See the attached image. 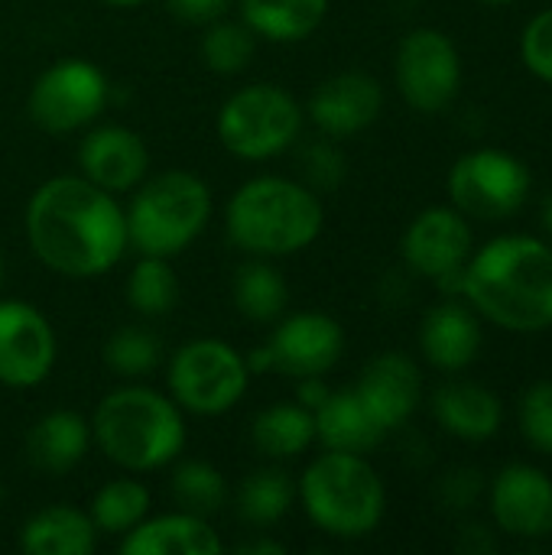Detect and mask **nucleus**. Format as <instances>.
<instances>
[{"mask_svg": "<svg viewBox=\"0 0 552 555\" xmlns=\"http://www.w3.org/2000/svg\"><path fill=\"white\" fill-rule=\"evenodd\" d=\"M98 527L88 511L72 504H52L36 511L20 530V550L26 555H91L98 550Z\"/></svg>", "mask_w": 552, "mask_h": 555, "instance_id": "obj_24", "label": "nucleus"}, {"mask_svg": "<svg viewBox=\"0 0 552 555\" xmlns=\"http://www.w3.org/2000/svg\"><path fill=\"white\" fill-rule=\"evenodd\" d=\"M3 276H7V267H3V257H0V286H3Z\"/></svg>", "mask_w": 552, "mask_h": 555, "instance_id": "obj_44", "label": "nucleus"}, {"mask_svg": "<svg viewBox=\"0 0 552 555\" xmlns=\"http://www.w3.org/2000/svg\"><path fill=\"white\" fill-rule=\"evenodd\" d=\"M251 442L257 455L270 462H293L316 446V413L296 403H273L251 423Z\"/></svg>", "mask_w": 552, "mask_h": 555, "instance_id": "obj_25", "label": "nucleus"}, {"mask_svg": "<svg viewBox=\"0 0 552 555\" xmlns=\"http://www.w3.org/2000/svg\"><path fill=\"white\" fill-rule=\"evenodd\" d=\"M124 555H221L224 543L211 520L176 511L146 517L130 533L120 537Z\"/></svg>", "mask_w": 552, "mask_h": 555, "instance_id": "obj_20", "label": "nucleus"}, {"mask_svg": "<svg viewBox=\"0 0 552 555\" xmlns=\"http://www.w3.org/2000/svg\"><path fill=\"white\" fill-rule=\"evenodd\" d=\"M329 16V0H241V20L267 42H303Z\"/></svg>", "mask_w": 552, "mask_h": 555, "instance_id": "obj_26", "label": "nucleus"}, {"mask_svg": "<svg viewBox=\"0 0 552 555\" xmlns=\"http://www.w3.org/2000/svg\"><path fill=\"white\" fill-rule=\"evenodd\" d=\"M498 530L514 540H543L552 533V478L537 465H508L488 488Z\"/></svg>", "mask_w": 552, "mask_h": 555, "instance_id": "obj_15", "label": "nucleus"}, {"mask_svg": "<svg viewBox=\"0 0 552 555\" xmlns=\"http://www.w3.org/2000/svg\"><path fill=\"white\" fill-rule=\"evenodd\" d=\"M169 397L192 416L234 410L251 384L247 358L224 338H192L169 358Z\"/></svg>", "mask_w": 552, "mask_h": 555, "instance_id": "obj_8", "label": "nucleus"}, {"mask_svg": "<svg viewBox=\"0 0 552 555\" xmlns=\"http://www.w3.org/2000/svg\"><path fill=\"white\" fill-rule=\"evenodd\" d=\"M296 498L325 537L335 540H364L371 537L387 514V488L368 455L325 449L316 455L299 485Z\"/></svg>", "mask_w": 552, "mask_h": 555, "instance_id": "obj_5", "label": "nucleus"}, {"mask_svg": "<svg viewBox=\"0 0 552 555\" xmlns=\"http://www.w3.org/2000/svg\"><path fill=\"white\" fill-rule=\"evenodd\" d=\"M433 416L442 426V433L462 442H485L501 433L504 403L495 390L482 384L452 380L433 393Z\"/></svg>", "mask_w": 552, "mask_h": 555, "instance_id": "obj_21", "label": "nucleus"}, {"mask_svg": "<svg viewBox=\"0 0 552 555\" xmlns=\"http://www.w3.org/2000/svg\"><path fill=\"white\" fill-rule=\"evenodd\" d=\"M423 358L446 374L465 371L482 351V322L468 302L446 299L433 306L420 325Z\"/></svg>", "mask_w": 552, "mask_h": 555, "instance_id": "obj_19", "label": "nucleus"}, {"mask_svg": "<svg viewBox=\"0 0 552 555\" xmlns=\"http://www.w3.org/2000/svg\"><path fill=\"white\" fill-rule=\"evenodd\" d=\"M384 111V88L368 72L329 75L309 98L306 117L325 137H355L368 130Z\"/></svg>", "mask_w": 552, "mask_h": 555, "instance_id": "obj_17", "label": "nucleus"}, {"mask_svg": "<svg viewBox=\"0 0 552 555\" xmlns=\"http://www.w3.org/2000/svg\"><path fill=\"white\" fill-rule=\"evenodd\" d=\"M166 10L192 26H208L221 16H228L231 0H166Z\"/></svg>", "mask_w": 552, "mask_h": 555, "instance_id": "obj_37", "label": "nucleus"}, {"mask_svg": "<svg viewBox=\"0 0 552 555\" xmlns=\"http://www.w3.org/2000/svg\"><path fill=\"white\" fill-rule=\"evenodd\" d=\"M293 501L296 485L283 468H257L238 488V517L254 530H267L290 514Z\"/></svg>", "mask_w": 552, "mask_h": 555, "instance_id": "obj_28", "label": "nucleus"}, {"mask_svg": "<svg viewBox=\"0 0 552 555\" xmlns=\"http://www.w3.org/2000/svg\"><path fill=\"white\" fill-rule=\"evenodd\" d=\"M26 241L42 267L68 280H98L130 250L117 195L85 176H52L26 202Z\"/></svg>", "mask_w": 552, "mask_h": 555, "instance_id": "obj_1", "label": "nucleus"}, {"mask_svg": "<svg viewBox=\"0 0 552 555\" xmlns=\"http://www.w3.org/2000/svg\"><path fill=\"white\" fill-rule=\"evenodd\" d=\"M446 185L452 205L465 218L508 221L527 205L534 176L521 156L498 146H482L452 163Z\"/></svg>", "mask_w": 552, "mask_h": 555, "instance_id": "obj_9", "label": "nucleus"}, {"mask_svg": "<svg viewBox=\"0 0 552 555\" xmlns=\"http://www.w3.org/2000/svg\"><path fill=\"white\" fill-rule=\"evenodd\" d=\"M198 55L215 75H241L257 55V36L244 20H215L205 26Z\"/></svg>", "mask_w": 552, "mask_h": 555, "instance_id": "obj_32", "label": "nucleus"}, {"mask_svg": "<svg viewBox=\"0 0 552 555\" xmlns=\"http://www.w3.org/2000/svg\"><path fill=\"white\" fill-rule=\"evenodd\" d=\"M98 3L114 7V10H133V7H140V3H146V0H98Z\"/></svg>", "mask_w": 552, "mask_h": 555, "instance_id": "obj_41", "label": "nucleus"}, {"mask_svg": "<svg viewBox=\"0 0 552 555\" xmlns=\"http://www.w3.org/2000/svg\"><path fill=\"white\" fill-rule=\"evenodd\" d=\"M387 429L371 416L364 400L351 390H332L316 406V442L335 452L368 455L384 442Z\"/></svg>", "mask_w": 552, "mask_h": 555, "instance_id": "obj_23", "label": "nucleus"}, {"mask_svg": "<svg viewBox=\"0 0 552 555\" xmlns=\"http://www.w3.org/2000/svg\"><path fill=\"white\" fill-rule=\"evenodd\" d=\"M185 410L163 390L124 384L101 397L91 416V442L130 475L159 472L185 452Z\"/></svg>", "mask_w": 552, "mask_h": 555, "instance_id": "obj_3", "label": "nucleus"}, {"mask_svg": "<svg viewBox=\"0 0 552 555\" xmlns=\"http://www.w3.org/2000/svg\"><path fill=\"white\" fill-rule=\"evenodd\" d=\"M59 358L52 322L23 299H0V384L33 390L49 380Z\"/></svg>", "mask_w": 552, "mask_h": 555, "instance_id": "obj_12", "label": "nucleus"}, {"mask_svg": "<svg viewBox=\"0 0 552 555\" xmlns=\"http://www.w3.org/2000/svg\"><path fill=\"white\" fill-rule=\"evenodd\" d=\"M306 185L312 192H329L345 179V156L332 143H316L303 153Z\"/></svg>", "mask_w": 552, "mask_h": 555, "instance_id": "obj_36", "label": "nucleus"}, {"mask_svg": "<svg viewBox=\"0 0 552 555\" xmlns=\"http://www.w3.org/2000/svg\"><path fill=\"white\" fill-rule=\"evenodd\" d=\"M150 504L153 501H150L146 485L137 481L133 475H127V478H114L94 491L88 517L94 520L98 533L124 537L150 517Z\"/></svg>", "mask_w": 552, "mask_h": 555, "instance_id": "obj_29", "label": "nucleus"}, {"mask_svg": "<svg viewBox=\"0 0 552 555\" xmlns=\"http://www.w3.org/2000/svg\"><path fill=\"white\" fill-rule=\"evenodd\" d=\"M169 494L179 511L205 517V520H211L218 511H224V504L231 498L224 475L211 462H202V459H185L176 465V472L169 478Z\"/></svg>", "mask_w": 552, "mask_h": 555, "instance_id": "obj_30", "label": "nucleus"}, {"mask_svg": "<svg viewBox=\"0 0 552 555\" xmlns=\"http://www.w3.org/2000/svg\"><path fill=\"white\" fill-rule=\"evenodd\" d=\"M475 250V234L468 218L455 205L423 208L403 231L400 254L407 267L426 280H442L468 263Z\"/></svg>", "mask_w": 552, "mask_h": 555, "instance_id": "obj_14", "label": "nucleus"}, {"mask_svg": "<svg viewBox=\"0 0 552 555\" xmlns=\"http://www.w3.org/2000/svg\"><path fill=\"white\" fill-rule=\"evenodd\" d=\"M111 98L107 75L88 59H59L29 88V120L46 133H75L91 127Z\"/></svg>", "mask_w": 552, "mask_h": 555, "instance_id": "obj_10", "label": "nucleus"}, {"mask_svg": "<svg viewBox=\"0 0 552 555\" xmlns=\"http://www.w3.org/2000/svg\"><path fill=\"white\" fill-rule=\"evenodd\" d=\"M91 446V420L75 410H52L33 423L26 436V459L42 475H65L85 462Z\"/></svg>", "mask_w": 552, "mask_h": 555, "instance_id": "obj_22", "label": "nucleus"}, {"mask_svg": "<svg viewBox=\"0 0 552 555\" xmlns=\"http://www.w3.org/2000/svg\"><path fill=\"white\" fill-rule=\"evenodd\" d=\"M543 228H547V234L552 237V192L547 195V202H543Z\"/></svg>", "mask_w": 552, "mask_h": 555, "instance_id": "obj_42", "label": "nucleus"}, {"mask_svg": "<svg viewBox=\"0 0 552 555\" xmlns=\"http://www.w3.org/2000/svg\"><path fill=\"white\" fill-rule=\"evenodd\" d=\"M124 299L133 312L159 319L179 302V276L166 257H140L124 283Z\"/></svg>", "mask_w": 552, "mask_h": 555, "instance_id": "obj_31", "label": "nucleus"}, {"mask_svg": "<svg viewBox=\"0 0 552 555\" xmlns=\"http://www.w3.org/2000/svg\"><path fill=\"white\" fill-rule=\"evenodd\" d=\"M394 78L400 98L420 114L446 111L462 88V55L449 33L436 26L410 29L394 59Z\"/></svg>", "mask_w": 552, "mask_h": 555, "instance_id": "obj_11", "label": "nucleus"}, {"mask_svg": "<svg viewBox=\"0 0 552 555\" xmlns=\"http://www.w3.org/2000/svg\"><path fill=\"white\" fill-rule=\"evenodd\" d=\"M241 553H251V555H283V543H270V540H254V543H247V546H241Z\"/></svg>", "mask_w": 552, "mask_h": 555, "instance_id": "obj_40", "label": "nucleus"}, {"mask_svg": "<svg viewBox=\"0 0 552 555\" xmlns=\"http://www.w3.org/2000/svg\"><path fill=\"white\" fill-rule=\"evenodd\" d=\"M332 390L322 384V377H303L299 380V403L306 406V410H312L316 413V406L329 397Z\"/></svg>", "mask_w": 552, "mask_h": 555, "instance_id": "obj_39", "label": "nucleus"}, {"mask_svg": "<svg viewBox=\"0 0 552 555\" xmlns=\"http://www.w3.org/2000/svg\"><path fill=\"white\" fill-rule=\"evenodd\" d=\"M325 208L319 192L286 176H254L224 205L228 241L251 257H293L319 241Z\"/></svg>", "mask_w": 552, "mask_h": 555, "instance_id": "obj_4", "label": "nucleus"}, {"mask_svg": "<svg viewBox=\"0 0 552 555\" xmlns=\"http://www.w3.org/2000/svg\"><path fill=\"white\" fill-rule=\"evenodd\" d=\"M517 420L527 446L543 455H552V380L527 387L517 406Z\"/></svg>", "mask_w": 552, "mask_h": 555, "instance_id": "obj_34", "label": "nucleus"}, {"mask_svg": "<svg viewBox=\"0 0 552 555\" xmlns=\"http://www.w3.org/2000/svg\"><path fill=\"white\" fill-rule=\"evenodd\" d=\"M478 478H482V475H478V472H468V468L452 472L449 481H446V504H452V507H459V511L472 507V504L478 501V494H482V481H478Z\"/></svg>", "mask_w": 552, "mask_h": 555, "instance_id": "obj_38", "label": "nucleus"}, {"mask_svg": "<svg viewBox=\"0 0 552 555\" xmlns=\"http://www.w3.org/2000/svg\"><path fill=\"white\" fill-rule=\"evenodd\" d=\"M78 176L94 182L98 189L120 195L133 192L150 172V150L143 137L124 124L91 127L78 143Z\"/></svg>", "mask_w": 552, "mask_h": 555, "instance_id": "obj_16", "label": "nucleus"}, {"mask_svg": "<svg viewBox=\"0 0 552 555\" xmlns=\"http://www.w3.org/2000/svg\"><path fill=\"white\" fill-rule=\"evenodd\" d=\"M101 358L117 377L143 380L163 364V338L146 325H124L104 341Z\"/></svg>", "mask_w": 552, "mask_h": 555, "instance_id": "obj_33", "label": "nucleus"}, {"mask_svg": "<svg viewBox=\"0 0 552 555\" xmlns=\"http://www.w3.org/2000/svg\"><path fill=\"white\" fill-rule=\"evenodd\" d=\"M521 62L524 68L552 85V7L530 16V23L521 33Z\"/></svg>", "mask_w": 552, "mask_h": 555, "instance_id": "obj_35", "label": "nucleus"}, {"mask_svg": "<svg viewBox=\"0 0 552 555\" xmlns=\"http://www.w3.org/2000/svg\"><path fill=\"white\" fill-rule=\"evenodd\" d=\"M231 302L234 309L254 325H273L290 309V283L286 276L267 260L254 257L231 276Z\"/></svg>", "mask_w": 552, "mask_h": 555, "instance_id": "obj_27", "label": "nucleus"}, {"mask_svg": "<svg viewBox=\"0 0 552 555\" xmlns=\"http://www.w3.org/2000/svg\"><path fill=\"white\" fill-rule=\"evenodd\" d=\"M303 104L273 81L238 88L218 111L215 130L221 146L247 163H264L286 153L303 133Z\"/></svg>", "mask_w": 552, "mask_h": 555, "instance_id": "obj_7", "label": "nucleus"}, {"mask_svg": "<svg viewBox=\"0 0 552 555\" xmlns=\"http://www.w3.org/2000/svg\"><path fill=\"white\" fill-rule=\"evenodd\" d=\"M462 296L498 328L537 335L552 328V244L534 234H501L472 250Z\"/></svg>", "mask_w": 552, "mask_h": 555, "instance_id": "obj_2", "label": "nucleus"}, {"mask_svg": "<svg viewBox=\"0 0 552 555\" xmlns=\"http://www.w3.org/2000/svg\"><path fill=\"white\" fill-rule=\"evenodd\" d=\"M482 3H491V7H501V3H514V0H482Z\"/></svg>", "mask_w": 552, "mask_h": 555, "instance_id": "obj_43", "label": "nucleus"}, {"mask_svg": "<svg viewBox=\"0 0 552 555\" xmlns=\"http://www.w3.org/2000/svg\"><path fill=\"white\" fill-rule=\"evenodd\" d=\"M355 393L364 400L371 416L387 429H400L423 400V374L413 358L400 351L377 354L358 377Z\"/></svg>", "mask_w": 552, "mask_h": 555, "instance_id": "obj_18", "label": "nucleus"}, {"mask_svg": "<svg viewBox=\"0 0 552 555\" xmlns=\"http://www.w3.org/2000/svg\"><path fill=\"white\" fill-rule=\"evenodd\" d=\"M267 351L273 371L283 377H325L345 354V332L329 312H286L277 319Z\"/></svg>", "mask_w": 552, "mask_h": 555, "instance_id": "obj_13", "label": "nucleus"}, {"mask_svg": "<svg viewBox=\"0 0 552 555\" xmlns=\"http://www.w3.org/2000/svg\"><path fill=\"white\" fill-rule=\"evenodd\" d=\"M211 189L202 176L166 169L133 189L127 215V241L140 257H166L189 250L211 221Z\"/></svg>", "mask_w": 552, "mask_h": 555, "instance_id": "obj_6", "label": "nucleus"}]
</instances>
